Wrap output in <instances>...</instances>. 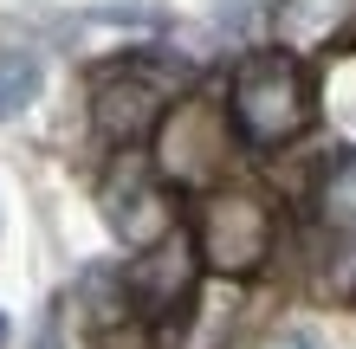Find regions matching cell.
I'll list each match as a JSON object with an SVG mask.
<instances>
[{
  "instance_id": "6da1fadb",
  "label": "cell",
  "mask_w": 356,
  "mask_h": 349,
  "mask_svg": "<svg viewBox=\"0 0 356 349\" xmlns=\"http://www.w3.org/2000/svg\"><path fill=\"white\" fill-rule=\"evenodd\" d=\"M311 117H318V85L291 46H259L246 52L227 78V130L246 149H291Z\"/></svg>"
},
{
  "instance_id": "7a4b0ae2",
  "label": "cell",
  "mask_w": 356,
  "mask_h": 349,
  "mask_svg": "<svg viewBox=\"0 0 356 349\" xmlns=\"http://www.w3.org/2000/svg\"><path fill=\"white\" fill-rule=\"evenodd\" d=\"M272 246H279V214L259 188L220 181L195 201V253L214 278H259Z\"/></svg>"
},
{
  "instance_id": "3957f363",
  "label": "cell",
  "mask_w": 356,
  "mask_h": 349,
  "mask_svg": "<svg viewBox=\"0 0 356 349\" xmlns=\"http://www.w3.org/2000/svg\"><path fill=\"white\" fill-rule=\"evenodd\" d=\"M175 91H181V71L169 65V58H156V52L111 58V65L91 78V123H97V136L123 142V149L143 142L175 110Z\"/></svg>"
},
{
  "instance_id": "277c9868",
  "label": "cell",
  "mask_w": 356,
  "mask_h": 349,
  "mask_svg": "<svg viewBox=\"0 0 356 349\" xmlns=\"http://www.w3.org/2000/svg\"><path fill=\"white\" fill-rule=\"evenodd\" d=\"M201 253H195V233H169L156 246H143V253L123 265V284H130L136 311L156 323L162 337L181 330L188 311H195V284H201Z\"/></svg>"
},
{
  "instance_id": "5b68a950",
  "label": "cell",
  "mask_w": 356,
  "mask_h": 349,
  "mask_svg": "<svg viewBox=\"0 0 356 349\" xmlns=\"http://www.w3.org/2000/svg\"><path fill=\"white\" fill-rule=\"evenodd\" d=\"M162 181H169V175H162L156 162L123 155L117 169L104 175V188H97V207H104V220H111V233L123 246H136V253L175 233V201H169Z\"/></svg>"
},
{
  "instance_id": "8992f818",
  "label": "cell",
  "mask_w": 356,
  "mask_h": 349,
  "mask_svg": "<svg viewBox=\"0 0 356 349\" xmlns=\"http://www.w3.org/2000/svg\"><path fill=\"white\" fill-rule=\"evenodd\" d=\"M350 13H356V0H279V7H272V26H279V46L305 52V46L337 39Z\"/></svg>"
},
{
  "instance_id": "52a82bcc",
  "label": "cell",
  "mask_w": 356,
  "mask_h": 349,
  "mask_svg": "<svg viewBox=\"0 0 356 349\" xmlns=\"http://www.w3.org/2000/svg\"><path fill=\"white\" fill-rule=\"evenodd\" d=\"M318 214H324V227L356 233V142L324 162V175H318Z\"/></svg>"
},
{
  "instance_id": "ba28073f",
  "label": "cell",
  "mask_w": 356,
  "mask_h": 349,
  "mask_svg": "<svg viewBox=\"0 0 356 349\" xmlns=\"http://www.w3.org/2000/svg\"><path fill=\"white\" fill-rule=\"evenodd\" d=\"M39 85H46V71H39L33 52H0V123L26 110L39 97Z\"/></svg>"
},
{
  "instance_id": "9c48e42d",
  "label": "cell",
  "mask_w": 356,
  "mask_h": 349,
  "mask_svg": "<svg viewBox=\"0 0 356 349\" xmlns=\"http://www.w3.org/2000/svg\"><path fill=\"white\" fill-rule=\"evenodd\" d=\"M33 349H65V311H58V304L46 311V323H39V343H33Z\"/></svg>"
},
{
  "instance_id": "30bf717a",
  "label": "cell",
  "mask_w": 356,
  "mask_h": 349,
  "mask_svg": "<svg viewBox=\"0 0 356 349\" xmlns=\"http://www.w3.org/2000/svg\"><path fill=\"white\" fill-rule=\"evenodd\" d=\"M259 349H324V343L311 337V330H279V337H266Z\"/></svg>"
},
{
  "instance_id": "8fae6325",
  "label": "cell",
  "mask_w": 356,
  "mask_h": 349,
  "mask_svg": "<svg viewBox=\"0 0 356 349\" xmlns=\"http://www.w3.org/2000/svg\"><path fill=\"white\" fill-rule=\"evenodd\" d=\"M7 337H13V323H7V311H0V349H7Z\"/></svg>"
}]
</instances>
